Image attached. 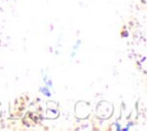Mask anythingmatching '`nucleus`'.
Here are the masks:
<instances>
[]
</instances>
